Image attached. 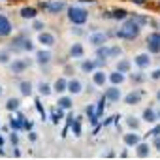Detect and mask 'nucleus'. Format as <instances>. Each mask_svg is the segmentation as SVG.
<instances>
[{
	"instance_id": "obj_1",
	"label": "nucleus",
	"mask_w": 160,
	"mask_h": 160,
	"mask_svg": "<svg viewBox=\"0 0 160 160\" xmlns=\"http://www.w3.org/2000/svg\"><path fill=\"white\" fill-rule=\"evenodd\" d=\"M141 32V25L136 21V19H124V23L117 28V38L121 40H126V42H134Z\"/></svg>"
},
{
	"instance_id": "obj_2",
	"label": "nucleus",
	"mask_w": 160,
	"mask_h": 160,
	"mask_svg": "<svg viewBox=\"0 0 160 160\" xmlns=\"http://www.w3.org/2000/svg\"><path fill=\"white\" fill-rule=\"evenodd\" d=\"M66 15H68V21L73 25V27H83L87 21H89V12L83 8V6H68L66 8Z\"/></svg>"
},
{
	"instance_id": "obj_3",
	"label": "nucleus",
	"mask_w": 160,
	"mask_h": 160,
	"mask_svg": "<svg viewBox=\"0 0 160 160\" xmlns=\"http://www.w3.org/2000/svg\"><path fill=\"white\" fill-rule=\"evenodd\" d=\"M83 91H85V83L81 81V79H77V77L68 79L66 92H68L70 96H79V94H83Z\"/></svg>"
},
{
	"instance_id": "obj_4",
	"label": "nucleus",
	"mask_w": 160,
	"mask_h": 160,
	"mask_svg": "<svg viewBox=\"0 0 160 160\" xmlns=\"http://www.w3.org/2000/svg\"><path fill=\"white\" fill-rule=\"evenodd\" d=\"M145 45H147V53L158 55L160 53V32H151L145 40Z\"/></svg>"
},
{
	"instance_id": "obj_5",
	"label": "nucleus",
	"mask_w": 160,
	"mask_h": 160,
	"mask_svg": "<svg viewBox=\"0 0 160 160\" xmlns=\"http://www.w3.org/2000/svg\"><path fill=\"white\" fill-rule=\"evenodd\" d=\"M43 8L51 13V15H58V13H62V12H66V2L64 0H49V2H45L43 4Z\"/></svg>"
},
{
	"instance_id": "obj_6",
	"label": "nucleus",
	"mask_w": 160,
	"mask_h": 160,
	"mask_svg": "<svg viewBox=\"0 0 160 160\" xmlns=\"http://www.w3.org/2000/svg\"><path fill=\"white\" fill-rule=\"evenodd\" d=\"M108 34L106 32H102V30H94V32H91L89 36H87V40H89V43L92 45V47H100V45H104V43H108Z\"/></svg>"
},
{
	"instance_id": "obj_7",
	"label": "nucleus",
	"mask_w": 160,
	"mask_h": 160,
	"mask_svg": "<svg viewBox=\"0 0 160 160\" xmlns=\"http://www.w3.org/2000/svg\"><path fill=\"white\" fill-rule=\"evenodd\" d=\"M28 64H30V60H27V58H12V62L8 66H10L13 75H19V73H23L28 68Z\"/></svg>"
},
{
	"instance_id": "obj_8",
	"label": "nucleus",
	"mask_w": 160,
	"mask_h": 160,
	"mask_svg": "<svg viewBox=\"0 0 160 160\" xmlns=\"http://www.w3.org/2000/svg\"><path fill=\"white\" fill-rule=\"evenodd\" d=\"M34 60H36L40 66H47V64H51V60H53V53L49 51V47L40 49V51L34 53Z\"/></svg>"
},
{
	"instance_id": "obj_9",
	"label": "nucleus",
	"mask_w": 160,
	"mask_h": 160,
	"mask_svg": "<svg viewBox=\"0 0 160 160\" xmlns=\"http://www.w3.org/2000/svg\"><path fill=\"white\" fill-rule=\"evenodd\" d=\"M104 98H106V102L117 104L119 100H122V91H121L117 85H111L109 89H106V92H104Z\"/></svg>"
},
{
	"instance_id": "obj_10",
	"label": "nucleus",
	"mask_w": 160,
	"mask_h": 160,
	"mask_svg": "<svg viewBox=\"0 0 160 160\" xmlns=\"http://www.w3.org/2000/svg\"><path fill=\"white\" fill-rule=\"evenodd\" d=\"M12 32H13L12 21L4 13H0V38H8V36H12Z\"/></svg>"
},
{
	"instance_id": "obj_11",
	"label": "nucleus",
	"mask_w": 160,
	"mask_h": 160,
	"mask_svg": "<svg viewBox=\"0 0 160 160\" xmlns=\"http://www.w3.org/2000/svg\"><path fill=\"white\" fill-rule=\"evenodd\" d=\"M38 43H42L43 47H53L57 43V38L53 32H47V30H42L38 32Z\"/></svg>"
},
{
	"instance_id": "obj_12",
	"label": "nucleus",
	"mask_w": 160,
	"mask_h": 160,
	"mask_svg": "<svg viewBox=\"0 0 160 160\" xmlns=\"http://www.w3.org/2000/svg\"><path fill=\"white\" fill-rule=\"evenodd\" d=\"M151 62H152L151 53H138V55L134 57V64H136L139 70H147V68L151 66Z\"/></svg>"
},
{
	"instance_id": "obj_13",
	"label": "nucleus",
	"mask_w": 160,
	"mask_h": 160,
	"mask_svg": "<svg viewBox=\"0 0 160 160\" xmlns=\"http://www.w3.org/2000/svg\"><path fill=\"white\" fill-rule=\"evenodd\" d=\"M141 98H143V94H141V91H138V89L130 91L128 94H122V102H124L126 106H138V104L141 102Z\"/></svg>"
},
{
	"instance_id": "obj_14",
	"label": "nucleus",
	"mask_w": 160,
	"mask_h": 160,
	"mask_svg": "<svg viewBox=\"0 0 160 160\" xmlns=\"http://www.w3.org/2000/svg\"><path fill=\"white\" fill-rule=\"evenodd\" d=\"M139 141H141V136L138 134V130H130V132H126V134L122 136V143H124L126 147H130V149H134Z\"/></svg>"
},
{
	"instance_id": "obj_15",
	"label": "nucleus",
	"mask_w": 160,
	"mask_h": 160,
	"mask_svg": "<svg viewBox=\"0 0 160 160\" xmlns=\"http://www.w3.org/2000/svg\"><path fill=\"white\" fill-rule=\"evenodd\" d=\"M68 55H70L72 58H83V57H85V47H83V43L73 42V43L70 45V49H68Z\"/></svg>"
},
{
	"instance_id": "obj_16",
	"label": "nucleus",
	"mask_w": 160,
	"mask_h": 160,
	"mask_svg": "<svg viewBox=\"0 0 160 160\" xmlns=\"http://www.w3.org/2000/svg\"><path fill=\"white\" fill-rule=\"evenodd\" d=\"M57 108H60V109H64V111L72 109V108H73V96H70V94H58Z\"/></svg>"
},
{
	"instance_id": "obj_17",
	"label": "nucleus",
	"mask_w": 160,
	"mask_h": 160,
	"mask_svg": "<svg viewBox=\"0 0 160 160\" xmlns=\"http://www.w3.org/2000/svg\"><path fill=\"white\" fill-rule=\"evenodd\" d=\"M124 81H126V73H121V72H117V70H113L111 73H108V83H111V85L121 87Z\"/></svg>"
},
{
	"instance_id": "obj_18",
	"label": "nucleus",
	"mask_w": 160,
	"mask_h": 160,
	"mask_svg": "<svg viewBox=\"0 0 160 160\" xmlns=\"http://www.w3.org/2000/svg\"><path fill=\"white\" fill-rule=\"evenodd\" d=\"M92 83H94L96 87H104V85L108 83V73H106L104 70H94V72H92Z\"/></svg>"
},
{
	"instance_id": "obj_19",
	"label": "nucleus",
	"mask_w": 160,
	"mask_h": 160,
	"mask_svg": "<svg viewBox=\"0 0 160 160\" xmlns=\"http://www.w3.org/2000/svg\"><path fill=\"white\" fill-rule=\"evenodd\" d=\"M19 15H21V19H25V21H32V19L38 17V10L32 8V6H25V8L19 10Z\"/></svg>"
},
{
	"instance_id": "obj_20",
	"label": "nucleus",
	"mask_w": 160,
	"mask_h": 160,
	"mask_svg": "<svg viewBox=\"0 0 160 160\" xmlns=\"http://www.w3.org/2000/svg\"><path fill=\"white\" fill-rule=\"evenodd\" d=\"M115 70L121 72V73H128V72L132 70V60H130V58H117Z\"/></svg>"
},
{
	"instance_id": "obj_21",
	"label": "nucleus",
	"mask_w": 160,
	"mask_h": 160,
	"mask_svg": "<svg viewBox=\"0 0 160 160\" xmlns=\"http://www.w3.org/2000/svg\"><path fill=\"white\" fill-rule=\"evenodd\" d=\"M36 91H38V94H40V96L47 98V96H51V94H53V85H51V83H47V81H40V83L36 85Z\"/></svg>"
},
{
	"instance_id": "obj_22",
	"label": "nucleus",
	"mask_w": 160,
	"mask_h": 160,
	"mask_svg": "<svg viewBox=\"0 0 160 160\" xmlns=\"http://www.w3.org/2000/svg\"><path fill=\"white\" fill-rule=\"evenodd\" d=\"M134 149H136V154H138L139 158H147V156H149V152H151V145H149V143H145V141H139Z\"/></svg>"
},
{
	"instance_id": "obj_23",
	"label": "nucleus",
	"mask_w": 160,
	"mask_h": 160,
	"mask_svg": "<svg viewBox=\"0 0 160 160\" xmlns=\"http://www.w3.org/2000/svg\"><path fill=\"white\" fill-rule=\"evenodd\" d=\"M66 85H68V79H66V77H58L57 81L53 83V92L64 94V92H66Z\"/></svg>"
},
{
	"instance_id": "obj_24",
	"label": "nucleus",
	"mask_w": 160,
	"mask_h": 160,
	"mask_svg": "<svg viewBox=\"0 0 160 160\" xmlns=\"http://www.w3.org/2000/svg\"><path fill=\"white\" fill-rule=\"evenodd\" d=\"M19 92L23 96H32L34 94V83L32 81H21L19 83Z\"/></svg>"
},
{
	"instance_id": "obj_25",
	"label": "nucleus",
	"mask_w": 160,
	"mask_h": 160,
	"mask_svg": "<svg viewBox=\"0 0 160 160\" xmlns=\"http://www.w3.org/2000/svg\"><path fill=\"white\" fill-rule=\"evenodd\" d=\"M94 49H96V57H98V60H102V62L106 64V60L109 58V45H108V43H104V45L94 47Z\"/></svg>"
},
{
	"instance_id": "obj_26",
	"label": "nucleus",
	"mask_w": 160,
	"mask_h": 160,
	"mask_svg": "<svg viewBox=\"0 0 160 160\" xmlns=\"http://www.w3.org/2000/svg\"><path fill=\"white\" fill-rule=\"evenodd\" d=\"M23 122H25V117H23V115H13V117L10 119V126H12V130H15V132L23 130Z\"/></svg>"
},
{
	"instance_id": "obj_27",
	"label": "nucleus",
	"mask_w": 160,
	"mask_h": 160,
	"mask_svg": "<svg viewBox=\"0 0 160 160\" xmlns=\"http://www.w3.org/2000/svg\"><path fill=\"white\" fill-rule=\"evenodd\" d=\"M143 121L145 122H149V124H154L158 119H156V111L152 109V108H147V109H143Z\"/></svg>"
},
{
	"instance_id": "obj_28",
	"label": "nucleus",
	"mask_w": 160,
	"mask_h": 160,
	"mask_svg": "<svg viewBox=\"0 0 160 160\" xmlns=\"http://www.w3.org/2000/svg\"><path fill=\"white\" fill-rule=\"evenodd\" d=\"M96 60H89V58H85V60H81V70L85 72V73H92L94 70H96Z\"/></svg>"
},
{
	"instance_id": "obj_29",
	"label": "nucleus",
	"mask_w": 160,
	"mask_h": 160,
	"mask_svg": "<svg viewBox=\"0 0 160 160\" xmlns=\"http://www.w3.org/2000/svg\"><path fill=\"white\" fill-rule=\"evenodd\" d=\"M12 49H0V64L2 66H8L12 62Z\"/></svg>"
},
{
	"instance_id": "obj_30",
	"label": "nucleus",
	"mask_w": 160,
	"mask_h": 160,
	"mask_svg": "<svg viewBox=\"0 0 160 160\" xmlns=\"http://www.w3.org/2000/svg\"><path fill=\"white\" fill-rule=\"evenodd\" d=\"M19 108H21V100L19 98H8L6 100V109L8 111H19Z\"/></svg>"
},
{
	"instance_id": "obj_31",
	"label": "nucleus",
	"mask_w": 160,
	"mask_h": 160,
	"mask_svg": "<svg viewBox=\"0 0 160 160\" xmlns=\"http://www.w3.org/2000/svg\"><path fill=\"white\" fill-rule=\"evenodd\" d=\"M111 19H115V21H124L126 17H128V12L126 10H122V8H117V10H113L111 12V15H109Z\"/></svg>"
},
{
	"instance_id": "obj_32",
	"label": "nucleus",
	"mask_w": 160,
	"mask_h": 160,
	"mask_svg": "<svg viewBox=\"0 0 160 160\" xmlns=\"http://www.w3.org/2000/svg\"><path fill=\"white\" fill-rule=\"evenodd\" d=\"M87 115H89V119H91L92 124L98 122V111H96V106H94V104H91V106L87 108Z\"/></svg>"
},
{
	"instance_id": "obj_33",
	"label": "nucleus",
	"mask_w": 160,
	"mask_h": 160,
	"mask_svg": "<svg viewBox=\"0 0 160 160\" xmlns=\"http://www.w3.org/2000/svg\"><path fill=\"white\" fill-rule=\"evenodd\" d=\"M139 119L138 117H134V115H130V117H126V126L130 128V130H138L139 128Z\"/></svg>"
},
{
	"instance_id": "obj_34",
	"label": "nucleus",
	"mask_w": 160,
	"mask_h": 160,
	"mask_svg": "<svg viewBox=\"0 0 160 160\" xmlns=\"http://www.w3.org/2000/svg\"><path fill=\"white\" fill-rule=\"evenodd\" d=\"M21 51L32 53V51H34V42H32L30 38H23V42H21Z\"/></svg>"
},
{
	"instance_id": "obj_35",
	"label": "nucleus",
	"mask_w": 160,
	"mask_h": 160,
	"mask_svg": "<svg viewBox=\"0 0 160 160\" xmlns=\"http://www.w3.org/2000/svg\"><path fill=\"white\" fill-rule=\"evenodd\" d=\"M62 117H64V109H60V108H55V109H53V113H51V119H53V122H55V124H58V122L62 121Z\"/></svg>"
},
{
	"instance_id": "obj_36",
	"label": "nucleus",
	"mask_w": 160,
	"mask_h": 160,
	"mask_svg": "<svg viewBox=\"0 0 160 160\" xmlns=\"http://www.w3.org/2000/svg\"><path fill=\"white\" fill-rule=\"evenodd\" d=\"M145 79H147V75L143 73V70H139L138 73H132V81H134V83H143Z\"/></svg>"
},
{
	"instance_id": "obj_37",
	"label": "nucleus",
	"mask_w": 160,
	"mask_h": 160,
	"mask_svg": "<svg viewBox=\"0 0 160 160\" xmlns=\"http://www.w3.org/2000/svg\"><path fill=\"white\" fill-rule=\"evenodd\" d=\"M43 28H45V23H43V21H40L38 17H36V19H32V30H36V32H42Z\"/></svg>"
},
{
	"instance_id": "obj_38",
	"label": "nucleus",
	"mask_w": 160,
	"mask_h": 160,
	"mask_svg": "<svg viewBox=\"0 0 160 160\" xmlns=\"http://www.w3.org/2000/svg\"><path fill=\"white\" fill-rule=\"evenodd\" d=\"M121 55H122V49H121V47H117V45L109 47V58H111V57H121Z\"/></svg>"
},
{
	"instance_id": "obj_39",
	"label": "nucleus",
	"mask_w": 160,
	"mask_h": 160,
	"mask_svg": "<svg viewBox=\"0 0 160 160\" xmlns=\"http://www.w3.org/2000/svg\"><path fill=\"white\" fill-rule=\"evenodd\" d=\"M149 79H152V81H158V79H160V68H154V70L149 73Z\"/></svg>"
},
{
	"instance_id": "obj_40",
	"label": "nucleus",
	"mask_w": 160,
	"mask_h": 160,
	"mask_svg": "<svg viewBox=\"0 0 160 160\" xmlns=\"http://www.w3.org/2000/svg\"><path fill=\"white\" fill-rule=\"evenodd\" d=\"M72 130H73V134H75V136H79V134H81V124H79V119H77V121L72 124Z\"/></svg>"
},
{
	"instance_id": "obj_41",
	"label": "nucleus",
	"mask_w": 160,
	"mask_h": 160,
	"mask_svg": "<svg viewBox=\"0 0 160 160\" xmlns=\"http://www.w3.org/2000/svg\"><path fill=\"white\" fill-rule=\"evenodd\" d=\"M152 149L160 151V136H154V138H152Z\"/></svg>"
},
{
	"instance_id": "obj_42",
	"label": "nucleus",
	"mask_w": 160,
	"mask_h": 160,
	"mask_svg": "<svg viewBox=\"0 0 160 160\" xmlns=\"http://www.w3.org/2000/svg\"><path fill=\"white\" fill-rule=\"evenodd\" d=\"M149 134H151L152 138H154V136H160V124H158V126H154V128H152V130H151Z\"/></svg>"
},
{
	"instance_id": "obj_43",
	"label": "nucleus",
	"mask_w": 160,
	"mask_h": 160,
	"mask_svg": "<svg viewBox=\"0 0 160 160\" xmlns=\"http://www.w3.org/2000/svg\"><path fill=\"white\" fill-rule=\"evenodd\" d=\"M10 139H12V143H15V145H17V141H19V138H17V132H15V130L12 132V136H10Z\"/></svg>"
},
{
	"instance_id": "obj_44",
	"label": "nucleus",
	"mask_w": 160,
	"mask_h": 160,
	"mask_svg": "<svg viewBox=\"0 0 160 160\" xmlns=\"http://www.w3.org/2000/svg\"><path fill=\"white\" fill-rule=\"evenodd\" d=\"M4 92H6V89H4V85H2V83H0V98L4 96Z\"/></svg>"
},
{
	"instance_id": "obj_45",
	"label": "nucleus",
	"mask_w": 160,
	"mask_h": 160,
	"mask_svg": "<svg viewBox=\"0 0 160 160\" xmlns=\"http://www.w3.org/2000/svg\"><path fill=\"white\" fill-rule=\"evenodd\" d=\"M154 96H156V100L160 102V89H156V94H154Z\"/></svg>"
},
{
	"instance_id": "obj_46",
	"label": "nucleus",
	"mask_w": 160,
	"mask_h": 160,
	"mask_svg": "<svg viewBox=\"0 0 160 160\" xmlns=\"http://www.w3.org/2000/svg\"><path fill=\"white\" fill-rule=\"evenodd\" d=\"M132 2H136V4H143L145 0H132Z\"/></svg>"
},
{
	"instance_id": "obj_47",
	"label": "nucleus",
	"mask_w": 160,
	"mask_h": 160,
	"mask_svg": "<svg viewBox=\"0 0 160 160\" xmlns=\"http://www.w3.org/2000/svg\"><path fill=\"white\" fill-rule=\"evenodd\" d=\"M2 145H4V138H2V136H0V147H2Z\"/></svg>"
},
{
	"instance_id": "obj_48",
	"label": "nucleus",
	"mask_w": 160,
	"mask_h": 160,
	"mask_svg": "<svg viewBox=\"0 0 160 160\" xmlns=\"http://www.w3.org/2000/svg\"><path fill=\"white\" fill-rule=\"evenodd\" d=\"M156 119H158V121H160V111H158V113H156Z\"/></svg>"
}]
</instances>
